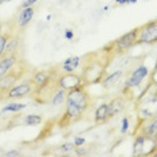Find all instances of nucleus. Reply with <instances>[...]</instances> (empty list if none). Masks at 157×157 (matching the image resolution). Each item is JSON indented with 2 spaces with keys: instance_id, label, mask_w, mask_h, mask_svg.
<instances>
[{
  "instance_id": "b1692460",
  "label": "nucleus",
  "mask_w": 157,
  "mask_h": 157,
  "mask_svg": "<svg viewBox=\"0 0 157 157\" xmlns=\"http://www.w3.org/2000/svg\"><path fill=\"white\" fill-rule=\"evenodd\" d=\"M35 2H38V0H24V2L22 3V8H26V7L33 6Z\"/></svg>"
},
{
  "instance_id": "2eb2a0df",
  "label": "nucleus",
  "mask_w": 157,
  "mask_h": 157,
  "mask_svg": "<svg viewBox=\"0 0 157 157\" xmlns=\"http://www.w3.org/2000/svg\"><path fill=\"white\" fill-rule=\"evenodd\" d=\"M109 120V112H108V103H101L97 108L94 114V122L99 125V124H105Z\"/></svg>"
},
{
  "instance_id": "0eeeda50",
  "label": "nucleus",
  "mask_w": 157,
  "mask_h": 157,
  "mask_svg": "<svg viewBox=\"0 0 157 157\" xmlns=\"http://www.w3.org/2000/svg\"><path fill=\"white\" fill-rule=\"evenodd\" d=\"M82 114H83V112L77 105L66 101V110H65L63 117L59 121V128H67L71 122H75V121L79 120L82 117Z\"/></svg>"
},
{
  "instance_id": "ddd939ff",
  "label": "nucleus",
  "mask_w": 157,
  "mask_h": 157,
  "mask_svg": "<svg viewBox=\"0 0 157 157\" xmlns=\"http://www.w3.org/2000/svg\"><path fill=\"white\" fill-rule=\"evenodd\" d=\"M17 63V54H7L0 58V77L6 75Z\"/></svg>"
},
{
  "instance_id": "20e7f679",
  "label": "nucleus",
  "mask_w": 157,
  "mask_h": 157,
  "mask_svg": "<svg viewBox=\"0 0 157 157\" xmlns=\"http://www.w3.org/2000/svg\"><path fill=\"white\" fill-rule=\"evenodd\" d=\"M137 35H138V27L134 28V30L126 33L122 36H120L114 43H112V51L114 54H122V52L130 50L133 46H136V42H137Z\"/></svg>"
},
{
  "instance_id": "f03ea898",
  "label": "nucleus",
  "mask_w": 157,
  "mask_h": 157,
  "mask_svg": "<svg viewBox=\"0 0 157 157\" xmlns=\"http://www.w3.org/2000/svg\"><path fill=\"white\" fill-rule=\"evenodd\" d=\"M66 101H69L74 105H77L82 112H86L91 105V98L86 91L83 85H79L77 87H73L66 91Z\"/></svg>"
},
{
  "instance_id": "a878e982",
  "label": "nucleus",
  "mask_w": 157,
  "mask_h": 157,
  "mask_svg": "<svg viewBox=\"0 0 157 157\" xmlns=\"http://www.w3.org/2000/svg\"><path fill=\"white\" fill-rule=\"evenodd\" d=\"M6 156H20V152L19 151H11V152H7L4 153Z\"/></svg>"
},
{
  "instance_id": "412c9836",
  "label": "nucleus",
  "mask_w": 157,
  "mask_h": 157,
  "mask_svg": "<svg viewBox=\"0 0 157 157\" xmlns=\"http://www.w3.org/2000/svg\"><path fill=\"white\" fill-rule=\"evenodd\" d=\"M10 36H11V34H10V33H4V34L2 33V34H0V58L4 55L6 44H7V42H8Z\"/></svg>"
},
{
  "instance_id": "7c9ffc66",
  "label": "nucleus",
  "mask_w": 157,
  "mask_h": 157,
  "mask_svg": "<svg viewBox=\"0 0 157 157\" xmlns=\"http://www.w3.org/2000/svg\"><path fill=\"white\" fill-rule=\"evenodd\" d=\"M0 34H2V22H0Z\"/></svg>"
},
{
  "instance_id": "7ed1b4c3",
  "label": "nucleus",
  "mask_w": 157,
  "mask_h": 157,
  "mask_svg": "<svg viewBox=\"0 0 157 157\" xmlns=\"http://www.w3.org/2000/svg\"><path fill=\"white\" fill-rule=\"evenodd\" d=\"M157 40V22L151 20L144 26L138 27V35L136 44H155Z\"/></svg>"
},
{
  "instance_id": "39448f33",
  "label": "nucleus",
  "mask_w": 157,
  "mask_h": 157,
  "mask_svg": "<svg viewBox=\"0 0 157 157\" xmlns=\"http://www.w3.org/2000/svg\"><path fill=\"white\" fill-rule=\"evenodd\" d=\"M142 134L145 137L157 138V121L156 116H152L149 118H140L138 124L136 125V129L133 132V136Z\"/></svg>"
},
{
  "instance_id": "dca6fc26",
  "label": "nucleus",
  "mask_w": 157,
  "mask_h": 157,
  "mask_svg": "<svg viewBox=\"0 0 157 157\" xmlns=\"http://www.w3.org/2000/svg\"><path fill=\"white\" fill-rule=\"evenodd\" d=\"M19 46H20V38L19 35H15V36H10L8 42H7L6 44V50H4V55L7 54H17V51H19Z\"/></svg>"
},
{
  "instance_id": "6ab92c4d",
  "label": "nucleus",
  "mask_w": 157,
  "mask_h": 157,
  "mask_svg": "<svg viewBox=\"0 0 157 157\" xmlns=\"http://www.w3.org/2000/svg\"><path fill=\"white\" fill-rule=\"evenodd\" d=\"M63 102H66V90L56 87L55 91L52 93V95H51L50 103H51L52 106H60Z\"/></svg>"
},
{
  "instance_id": "f3484780",
  "label": "nucleus",
  "mask_w": 157,
  "mask_h": 157,
  "mask_svg": "<svg viewBox=\"0 0 157 157\" xmlns=\"http://www.w3.org/2000/svg\"><path fill=\"white\" fill-rule=\"evenodd\" d=\"M122 74H124V71H122V70H117V71H114V73L109 74V75L103 77V78H102V81H101L102 86H103V87H112L113 85H116L117 82L121 79Z\"/></svg>"
},
{
  "instance_id": "5701e85b",
  "label": "nucleus",
  "mask_w": 157,
  "mask_h": 157,
  "mask_svg": "<svg viewBox=\"0 0 157 157\" xmlns=\"http://www.w3.org/2000/svg\"><path fill=\"white\" fill-rule=\"evenodd\" d=\"M75 149V145L71 144V142H67V144H63L62 146L59 148V151L62 153H69V152H73Z\"/></svg>"
},
{
  "instance_id": "a211bd4d",
  "label": "nucleus",
  "mask_w": 157,
  "mask_h": 157,
  "mask_svg": "<svg viewBox=\"0 0 157 157\" xmlns=\"http://www.w3.org/2000/svg\"><path fill=\"white\" fill-rule=\"evenodd\" d=\"M82 56H73V58H69L63 62L62 65V70L65 73H73V71L77 70V67L81 65Z\"/></svg>"
},
{
  "instance_id": "423d86ee",
  "label": "nucleus",
  "mask_w": 157,
  "mask_h": 157,
  "mask_svg": "<svg viewBox=\"0 0 157 157\" xmlns=\"http://www.w3.org/2000/svg\"><path fill=\"white\" fill-rule=\"evenodd\" d=\"M24 69L19 70H11L6 74V75L0 77V93H7L11 87H13L15 85L22 79V77L24 75Z\"/></svg>"
},
{
  "instance_id": "bb28decb",
  "label": "nucleus",
  "mask_w": 157,
  "mask_h": 157,
  "mask_svg": "<svg viewBox=\"0 0 157 157\" xmlns=\"http://www.w3.org/2000/svg\"><path fill=\"white\" fill-rule=\"evenodd\" d=\"M128 125H129V121H128V118H124V126H122V133H125V132L128 130Z\"/></svg>"
},
{
  "instance_id": "393cba45",
  "label": "nucleus",
  "mask_w": 157,
  "mask_h": 157,
  "mask_svg": "<svg viewBox=\"0 0 157 157\" xmlns=\"http://www.w3.org/2000/svg\"><path fill=\"white\" fill-rule=\"evenodd\" d=\"M83 144H85V138H82V137H77L75 138V142H74V145L75 146H81Z\"/></svg>"
},
{
  "instance_id": "4be33fe9",
  "label": "nucleus",
  "mask_w": 157,
  "mask_h": 157,
  "mask_svg": "<svg viewBox=\"0 0 157 157\" xmlns=\"http://www.w3.org/2000/svg\"><path fill=\"white\" fill-rule=\"evenodd\" d=\"M26 108V105L23 103H10V105L4 106V112H17V110H22Z\"/></svg>"
},
{
  "instance_id": "c756f323",
  "label": "nucleus",
  "mask_w": 157,
  "mask_h": 157,
  "mask_svg": "<svg viewBox=\"0 0 157 157\" xmlns=\"http://www.w3.org/2000/svg\"><path fill=\"white\" fill-rule=\"evenodd\" d=\"M129 3H134V2H137V0H128Z\"/></svg>"
},
{
  "instance_id": "aec40b11",
  "label": "nucleus",
  "mask_w": 157,
  "mask_h": 157,
  "mask_svg": "<svg viewBox=\"0 0 157 157\" xmlns=\"http://www.w3.org/2000/svg\"><path fill=\"white\" fill-rule=\"evenodd\" d=\"M24 122L27 125H30V126H34V125H39L43 122V117L39 116V114H30V116L26 117Z\"/></svg>"
},
{
  "instance_id": "c85d7f7f",
  "label": "nucleus",
  "mask_w": 157,
  "mask_h": 157,
  "mask_svg": "<svg viewBox=\"0 0 157 157\" xmlns=\"http://www.w3.org/2000/svg\"><path fill=\"white\" fill-rule=\"evenodd\" d=\"M6 2H10V0H0V4H2V3H6Z\"/></svg>"
},
{
  "instance_id": "4468645a",
  "label": "nucleus",
  "mask_w": 157,
  "mask_h": 157,
  "mask_svg": "<svg viewBox=\"0 0 157 157\" xmlns=\"http://www.w3.org/2000/svg\"><path fill=\"white\" fill-rule=\"evenodd\" d=\"M34 13H35V10H34L33 6L23 8L22 11H20V13H19V17H17V24H19V27L23 28V27L28 26L30 22H31V19H33Z\"/></svg>"
},
{
  "instance_id": "9b49d317",
  "label": "nucleus",
  "mask_w": 157,
  "mask_h": 157,
  "mask_svg": "<svg viewBox=\"0 0 157 157\" xmlns=\"http://www.w3.org/2000/svg\"><path fill=\"white\" fill-rule=\"evenodd\" d=\"M149 74V71L148 69H146L145 66H138L137 69H136L133 73L130 74V77H129V79L126 81V87H136V86H138V85L142 82V79L146 77Z\"/></svg>"
},
{
  "instance_id": "f8f14e48",
  "label": "nucleus",
  "mask_w": 157,
  "mask_h": 157,
  "mask_svg": "<svg viewBox=\"0 0 157 157\" xmlns=\"http://www.w3.org/2000/svg\"><path fill=\"white\" fill-rule=\"evenodd\" d=\"M125 108H126V101L122 95H118V97L113 98L112 101L108 103V112H109V118L117 116V114L122 113Z\"/></svg>"
},
{
  "instance_id": "9d476101",
  "label": "nucleus",
  "mask_w": 157,
  "mask_h": 157,
  "mask_svg": "<svg viewBox=\"0 0 157 157\" xmlns=\"http://www.w3.org/2000/svg\"><path fill=\"white\" fill-rule=\"evenodd\" d=\"M34 90V86L31 81L22 82V83H16L13 87H11L7 91V98L8 99H16V98H23L26 95L31 94Z\"/></svg>"
},
{
  "instance_id": "1a4fd4ad",
  "label": "nucleus",
  "mask_w": 157,
  "mask_h": 157,
  "mask_svg": "<svg viewBox=\"0 0 157 157\" xmlns=\"http://www.w3.org/2000/svg\"><path fill=\"white\" fill-rule=\"evenodd\" d=\"M56 87L63 89V90H70L73 87H77L82 85L81 81V75H78L73 71V73H65V74H60V75L56 77Z\"/></svg>"
},
{
  "instance_id": "cd10ccee",
  "label": "nucleus",
  "mask_w": 157,
  "mask_h": 157,
  "mask_svg": "<svg viewBox=\"0 0 157 157\" xmlns=\"http://www.w3.org/2000/svg\"><path fill=\"white\" fill-rule=\"evenodd\" d=\"M118 4H124V3H128V0H116Z\"/></svg>"
},
{
  "instance_id": "f257e3e1",
  "label": "nucleus",
  "mask_w": 157,
  "mask_h": 157,
  "mask_svg": "<svg viewBox=\"0 0 157 157\" xmlns=\"http://www.w3.org/2000/svg\"><path fill=\"white\" fill-rule=\"evenodd\" d=\"M103 52H93V54H87L82 56L81 62L83 65V70L81 74V81L83 86H89L93 83H99L102 81V78L105 77L106 69H108V60L112 59V56H106L102 58Z\"/></svg>"
},
{
  "instance_id": "6e6552de",
  "label": "nucleus",
  "mask_w": 157,
  "mask_h": 157,
  "mask_svg": "<svg viewBox=\"0 0 157 157\" xmlns=\"http://www.w3.org/2000/svg\"><path fill=\"white\" fill-rule=\"evenodd\" d=\"M56 79V69H48V70H38L36 73H34V75L31 77V83H33L34 89L42 87L44 85L50 83L51 81Z\"/></svg>"
}]
</instances>
